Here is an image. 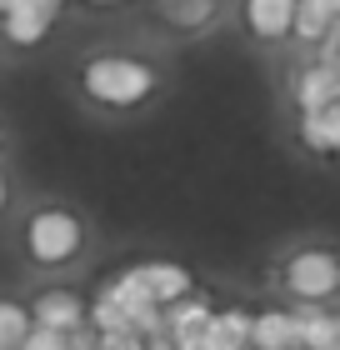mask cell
<instances>
[{
	"label": "cell",
	"instance_id": "1",
	"mask_svg": "<svg viewBox=\"0 0 340 350\" xmlns=\"http://www.w3.org/2000/svg\"><path fill=\"white\" fill-rule=\"evenodd\" d=\"M80 90L101 110H140L160 95V70L131 51H101L80 60Z\"/></svg>",
	"mask_w": 340,
	"mask_h": 350
},
{
	"label": "cell",
	"instance_id": "2",
	"mask_svg": "<svg viewBox=\"0 0 340 350\" xmlns=\"http://www.w3.org/2000/svg\"><path fill=\"white\" fill-rule=\"evenodd\" d=\"M86 245H90L86 220H80L75 211H66V205H40V211H30L25 230H21V250H25V260L36 270L75 265L80 256H86Z\"/></svg>",
	"mask_w": 340,
	"mask_h": 350
},
{
	"label": "cell",
	"instance_id": "3",
	"mask_svg": "<svg viewBox=\"0 0 340 350\" xmlns=\"http://www.w3.org/2000/svg\"><path fill=\"white\" fill-rule=\"evenodd\" d=\"M280 285L290 300H335L340 295V250L305 245L280 265Z\"/></svg>",
	"mask_w": 340,
	"mask_h": 350
},
{
	"label": "cell",
	"instance_id": "4",
	"mask_svg": "<svg viewBox=\"0 0 340 350\" xmlns=\"http://www.w3.org/2000/svg\"><path fill=\"white\" fill-rule=\"evenodd\" d=\"M116 275H120L125 291L155 300V306H170V300H181L185 291H196V275H190V265H181V260H160V256H151V260H131L125 270H116Z\"/></svg>",
	"mask_w": 340,
	"mask_h": 350
},
{
	"label": "cell",
	"instance_id": "5",
	"mask_svg": "<svg viewBox=\"0 0 340 350\" xmlns=\"http://www.w3.org/2000/svg\"><path fill=\"white\" fill-rule=\"evenodd\" d=\"M55 21H60L55 5H45V0H25V5L0 10V36H5V45H15V51H36V45L51 40Z\"/></svg>",
	"mask_w": 340,
	"mask_h": 350
},
{
	"label": "cell",
	"instance_id": "6",
	"mask_svg": "<svg viewBox=\"0 0 340 350\" xmlns=\"http://www.w3.org/2000/svg\"><path fill=\"white\" fill-rule=\"evenodd\" d=\"M210 315H215V306H210V295H200V291H185L181 300H170V306H166L170 345L175 350H205V340H210Z\"/></svg>",
	"mask_w": 340,
	"mask_h": 350
},
{
	"label": "cell",
	"instance_id": "7",
	"mask_svg": "<svg viewBox=\"0 0 340 350\" xmlns=\"http://www.w3.org/2000/svg\"><path fill=\"white\" fill-rule=\"evenodd\" d=\"M290 21H296V0H240V25L255 45L290 40Z\"/></svg>",
	"mask_w": 340,
	"mask_h": 350
},
{
	"label": "cell",
	"instance_id": "8",
	"mask_svg": "<svg viewBox=\"0 0 340 350\" xmlns=\"http://www.w3.org/2000/svg\"><path fill=\"white\" fill-rule=\"evenodd\" d=\"M30 315H36L40 325H55V330H70L80 321H90V295L70 291V285H51V291H40L30 300Z\"/></svg>",
	"mask_w": 340,
	"mask_h": 350
},
{
	"label": "cell",
	"instance_id": "9",
	"mask_svg": "<svg viewBox=\"0 0 340 350\" xmlns=\"http://www.w3.org/2000/svg\"><path fill=\"white\" fill-rule=\"evenodd\" d=\"M300 146L311 155H326V161H340V95L320 110H300V125H296Z\"/></svg>",
	"mask_w": 340,
	"mask_h": 350
},
{
	"label": "cell",
	"instance_id": "10",
	"mask_svg": "<svg viewBox=\"0 0 340 350\" xmlns=\"http://www.w3.org/2000/svg\"><path fill=\"white\" fill-rule=\"evenodd\" d=\"M290 315L300 350H335V310H326V300H296Z\"/></svg>",
	"mask_w": 340,
	"mask_h": 350
},
{
	"label": "cell",
	"instance_id": "11",
	"mask_svg": "<svg viewBox=\"0 0 340 350\" xmlns=\"http://www.w3.org/2000/svg\"><path fill=\"white\" fill-rule=\"evenodd\" d=\"M290 100H296V110H320L335 100V81H330V66L326 60H305V66L296 70V81H290Z\"/></svg>",
	"mask_w": 340,
	"mask_h": 350
},
{
	"label": "cell",
	"instance_id": "12",
	"mask_svg": "<svg viewBox=\"0 0 340 350\" xmlns=\"http://www.w3.org/2000/svg\"><path fill=\"white\" fill-rule=\"evenodd\" d=\"M250 345H255V350H300V340H296V315H290L285 306H265V310H255Z\"/></svg>",
	"mask_w": 340,
	"mask_h": 350
},
{
	"label": "cell",
	"instance_id": "13",
	"mask_svg": "<svg viewBox=\"0 0 340 350\" xmlns=\"http://www.w3.org/2000/svg\"><path fill=\"white\" fill-rule=\"evenodd\" d=\"M250 325H255V315L246 306H215L205 350H246L250 345Z\"/></svg>",
	"mask_w": 340,
	"mask_h": 350
},
{
	"label": "cell",
	"instance_id": "14",
	"mask_svg": "<svg viewBox=\"0 0 340 350\" xmlns=\"http://www.w3.org/2000/svg\"><path fill=\"white\" fill-rule=\"evenodd\" d=\"M340 15L330 10V0H296V21H290V40L305 45V51H315L320 40L330 36V25Z\"/></svg>",
	"mask_w": 340,
	"mask_h": 350
},
{
	"label": "cell",
	"instance_id": "15",
	"mask_svg": "<svg viewBox=\"0 0 340 350\" xmlns=\"http://www.w3.org/2000/svg\"><path fill=\"white\" fill-rule=\"evenodd\" d=\"M151 5L170 30H210L220 15V0H151Z\"/></svg>",
	"mask_w": 340,
	"mask_h": 350
},
{
	"label": "cell",
	"instance_id": "16",
	"mask_svg": "<svg viewBox=\"0 0 340 350\" xmlns=\"http://www.w3.org/2000/svg\"><path fill=\"white\" fill-rule=\"evenodd\" d=\"M30 325H36V315H30V300L0 295V350H21Z\"/></svg>",
	"mask_w": 340,
	"mask_h": 350
},
{
	"label": "cell",
	"instance_id": "17",
	"mask_svg": "<svg viewBox=\"0 0 340 350\" xmlns=\"http://www.w3.org/2000/svg\"><path fill=\"white\" fill-rule=\"evenodd\" d=\"M21 350H66V330H55V325H30L25 330V345Z\"/></svg>",
	"mask_w": 340,
	"mask_h": 350
},
{
	"label": "cell",
	"instance_id": "18",
	"mask_svg": "<svg viewBox=\"0 0 340 350\" xmlns=\"http://www.w3.org/2000/svg\"><path fill=\"white\" fill-rule=\"evenodd\" d=\"M10 211V180H5V170H0V215Z\"/></svg>",
	"mask_w": 340,
	"mask_h": 350
},
{
	"label": "cell",
	"instance_id": "19",
	"mask_svg": "<svg viewBox=\"0 0 340 350\" xmlns=\"http://www.w3.org/2000/svg\"><path fill=\"white\" fill-rule=\"evenodd\" d=\"M335 350H340V310H335Z\"/></svg>",
	"mask_w": 340,
	"mask_h": 350
},
{
	"label": "cell",
	"instance_id": "20",
	"mask_svg": "<svg viewBox=\"0 0 340 350\" xmlns=\"http://www.w3.org/2000/svg\"><path fill=\"white\" fill-rule=\"evenodd\" d=\"M330 10H335V15H340V0H330Z\"/></svg>",
	"mask_w": 340,
	"mask_h": 350
}]
</instances>
